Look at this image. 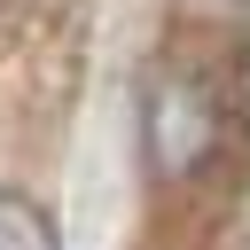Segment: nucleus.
I'll return each instance as SVG.
<instances>
[{"label":"nucleus","instance_id":"2","mask_svg":"<svg viewBox=\"0 0 250 250\" xmlns=\"http://www.w3.org/2000/svg\"><path fill=\"white\" fill-rule=\"evenodd\" d=\"M0 250H62V234L31 195H0Z\"/></svg>","mask_w":250,"mask_h":250},{"label":"nucleus","instance_id":"3","mask_svg":"<svg viewBox=\"0 0 250 250\" xmlns=\"http://www.w3.org/2000/svg\"><path fill=\"white\" fill-rule=\"evenodd\" d=\"M195 8H250V0H195Z\"/></svg>","mask_w":250,"mask_h":250},{"label":"nucleus","instance_id":"1","mask_svg":"<svg viewBox=\"0 0 250 250\" xmlns=\"http://www.w3.org/2000/svg\"><path fill=\"white\" fill-rule=\"evenodd\" d=\"M141 125H148V164H156V180H195V172L211 164L219 133H227V109H219L211 78H195L188 62H172V70L148 78Z\"/></svg>","mask_w":250,"mask_h":250}]
</instances>
